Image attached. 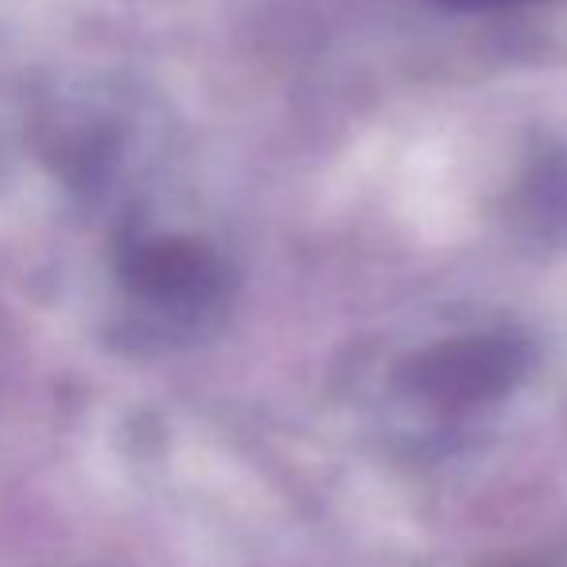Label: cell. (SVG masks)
<instances>
[{
    "label": "cell",
    "instance_id": "cell-1",
    "mask_svg": "<svg viewBox=\"0 0 567 567\" xmlns=\"http://www.w3.org/2000/svg\"><path fill=\"white\" fill-rule=\"evenodd\" d=\"M513 370H517V347L502 339H463L435 350L420 370V381L440 396L471 401L502 389Z\"/></svg>",
    "mask_w": 567,
    "mask_h": 567
},
{
    "label": "cell",
    "instance_id": "cell-2",
    "mask_svg": "<svg viewBox=\"0 0 567 567\" xmlns=\"http://www.w3.org/2000/svg\"><path fill=\"white\" fill-rule=\"evenodd\" d=\"M447 4H458V9H497V4H513V0H447Z\"/></svg>",
    "mask_w": 567,
    "mask_h": 567
}]
</instances>
